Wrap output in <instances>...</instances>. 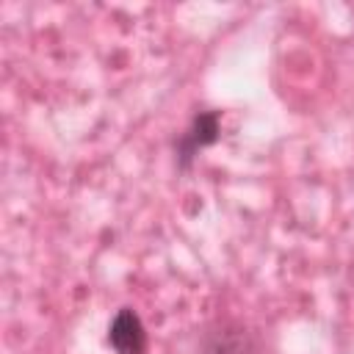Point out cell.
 Here are the masks:
<instances>
[{
	"mask_svg": "<svg viewBox=\"0 0 354 354\" xmlns=\"http://www.w3.org/2000/svg\"><path fill=\"white\" fill-rule=\"evenodd\" d=\"M199 354H263L257 335L238 321H216L199 340Z\"/></svg>",
	"mask_w": 354,
	"mask_h": 354,
	"instance_id": "1",
	"label": "cell"
},
{
	"mask_svg": "<svg viewBox=\"0 0 354 354\" xmlns=\"http://www.w3.org/2000/svg\"><path fill=\"white\" fill-rule=\"evenodd\" d=\"M221 136V116L218 111H199L191 124L174 138V158H177V166L185 171L191 169L194 158L199 155V149L216 144Z\"/></svg>",
	"mask_w": 354,
	"mask_h": 354,
	"instance_id": "2",
	"label": "cell"
},
{
	"mask_svg": "<svg viewBox=\"0 0 354 354\" xmlns=\"http://www.w3.org/2000/svg\"><path fill=\"white\" fill-rule=\"evenodd\" d=\"M108 343L116 354H147V329L133 307L116 310L108 324Z\"/></svg>",
	"mask_w": 354,
	"mask_h": 354,
	"instance_id": "3",
	"label": "cell"
}]
</instances>
